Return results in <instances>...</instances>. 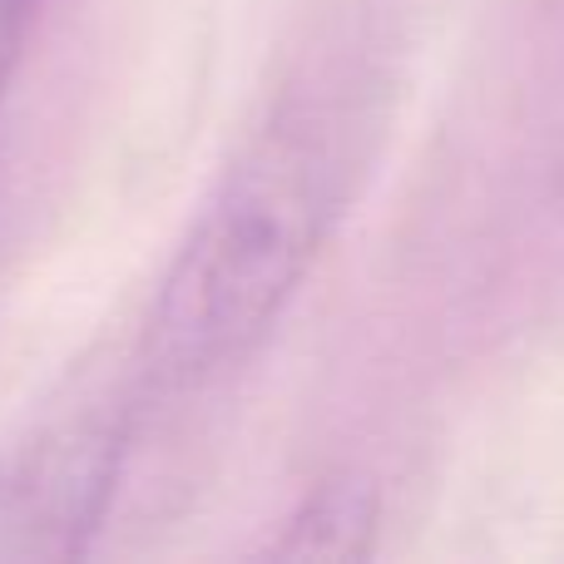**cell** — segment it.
Returning <instances> with one entry per match:
<instances>
[{"mask_svg": "<svg viewBox=\"0 0 564 564\" xmlns=\"http://www.w3.org/2000/svg\"><path fill=\"white\" fill-rule=\"evenodd\" d=\"M129 456L115 406H69L0 446V564L75 560L99 535Z\"/></svg>", "mask_w": 564, "mask_h": 564, "instance_id": "obj_2", "label": "cell"}, {"mask_svg": "<svg viewBox=\"0 0 564 564\" xmlns=\"http://www.w3.org/2000/svg\"><path fill=\"white\" fill-rule=\"evenodd\" d=\"M45 0H0V105H6L10 85L20 75V59H25V45L35 35V20Z\"/></svg>", "mask_w": 564, "mask_h": 564, "instance_id": "obj_4", "label": "cell"}, {"mask_svg": "<svg viewBox=\"0 0 564 564\" xmlns=\"http://www.w3.org/2000/svg\"><path fill=\"white\" fill-rule=\"evenodd\" d=\"M337 204L312 124H278L224 174L154 292L144 377L188 391L238 367L307 282Z\"/></svg>", "mask_w": 564, "mask_h": 564, "instance_id": "obj_1", "label": "cell"}, {"mask_svg": "<svg viewBox=\"0 0 564 564\" xmlns=\"http://www.w3.org/2000/svg\"><path fill=\"white\" fill-rule=\"evenodd\" d=\"M377 535V496L367 486H337L312 490L297 506V516L282 525L278 555L288 560H357L371 550Z\"/></svg>", "mask_w": 564, "mask_h": 564, "instance_id": "obj_3", "label": "cell"}]
</instances>
